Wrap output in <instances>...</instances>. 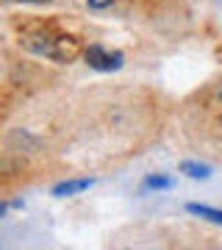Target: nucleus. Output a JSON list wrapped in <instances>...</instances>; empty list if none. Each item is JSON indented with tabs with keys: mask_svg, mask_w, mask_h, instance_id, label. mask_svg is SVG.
<instances>
[{
	"mask_svg": "<svg viewBox=\"0 0 222 250\" xmlns=\"http://www.w3.org/2000/svg\"><path fill=\"white\" fill-rule=\"evenodd\" d=\"M83 59L92 70H100V72H111V70H120L125 62L122 53H117V50H106L103 45H89L83 50Z\"/></svg>",
	"mask_w": 222,
	"mask_h": 250,
	"instance_id": "obj_1",
	"label": "nucleus"
},
{
	"mask_svg": "<svg viewBox=\"0 0 222 250\" xmlns=\"http://www.w3.org/2000/svg\"><path fill=\"white\" fill-rule=\"evenodd\" d=\"M95 181L92 178H78V181H64V184H59V187L53 189L56 197H70V195H78V192H86L89 187H92Z\"/></svg>",
	"mask_w": 222,
	"mask_h": 250,
	"instance_id": "obj_2",
	"label": "nucleus"
},
{
	"mask_svg": "<svg viewBox=\"0 0 222 250\" xmlns=\"http://www.w3.org/2000/svg\"><path fill=\"white\" fill-rule=\"evenodd\" d=\"M186 211H189V214L203 217V220H208V223H214V225H222V211H220V208H211V206H200V203H189V206H186Z\"/></svg>",
	"mask_w": 222,
	"mask_h": 250,
	"instance_id": "obj_3",
	"label": "nucleus"
},
{
	"mask_svg": "<svg viewBox=\"0 0 222 250\" xmlns=\"http://www.w3.org/2000/svg\"><path fill=\"white\" fill-rule=\"evenodd\" d=\"M181 170L186 172L189 178H208V175H211V167H205V164H195V161H183V164H181Z\"/></svg>",
	"mask_w": 222,
	"mask_h": 250,
	"instance_id": "obj_4",
	"label": "nucleus"
},
{
	"mask_svg": "<svg viewBox=\"0 0 222 250\" xmlns=\"http://www.w3.org/2000/svg\"><path fill=\"white\" fill-rule=\"evenodd\" d=\"M144 187H147V189H169V187H172V178H164V175H150V178L144 181Z\"/></svg>",
	"mask_w": 222,
	"mask_h": 250,
	"instance_id": "obj_5",
	"label": "nucleus"
},
{
	"mask_svg": "<svg viewBox=\"0 0 222 250\" xmlns=\"http://www.w3.org/2000/svg\"><path fill=\"white\" fill-rule=\"evenodd\" d=\"M92 9H106V6H111V0H86Z\"/></svg>",
	"mask_w": 222,
	"mask_h": 250,
	"instance_id": "obj_6",
	"label": "nucleus"
},
{
	"mask_svg": "<svg viewBox=\"0 0 222 250\" xmlns=\"http://www.w3.org/2000/svg\"><path fill=\"white\" fill-rule=\"evenodd\" d=\"M20 3H47V0H20Z\"/></svg>",
	"mask_w": 222,
	"mask_h": 250,
	"instance_id": "obj_7",
	"label": "nucleus"
}]
</instances>
